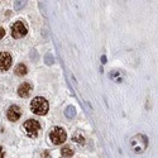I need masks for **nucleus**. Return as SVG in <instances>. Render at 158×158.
Here are the masks:
<instances>
[{
	"label": "nucleus",
	"mask_w": 158,
	"mask_h": 158,
	"mask_svg": "<svg viewBox=\"0 0 158 158\" xmlns=\"http://www.w3.org/2000/svg\"><path fill=\"white\" fill-rule=\"evenodd\" d=\"M24 129L27 131V134L31 137V138H35L39 133V129H41V125L39 123L34 119H29L24 123Z\"/></svg>",
	"instance_id": "nucleus-4"
},
{
	"label": "nucleus",
	"mask_w": 158,
	"mask_h": 158,
	"mask_svg": "<svg viewBox=\"0 0 158 158\" xmlns=\"http://www.w3.org/2000/svg\"><path fill=\"white\" fill-rule=\"evenodd\" d=\"M49 139L53 144H61L66 140V131L60 127H55L49 131Z\"/></svg>",
	"instance_id": "nucleus-3"
},
{
	"label": "nucleus",
	"mask_w": 158,
	"mask_h": 158,
	"mask_svg": "<svg viewBox=\"0 0 158 158\" xmlns=\"http://www.w3.org/2000/svg\"><path fill=\"white\" fill-rule=\"evenodd\" d=\"M31 93H32V85L29 82H23L18 89V94L20 98H28Z\"/></svg>",
	"instance_id": "nucleus-8"
},
{
	"label": "nucleus",
	"mask_w": 158,
	"mask_h": 158,
	"mask_svg": "<svg viewBox=\"0 0 158 158\" xmlns=\"http://www.w3.org/2000/svg\"><path fill=\"white\" fill-rule=\"evenodd\" d=\"M11 34L14 38H22L27 34V27L22 22H17L11 27Z\"/></svg>",
	"instance_id": "nucleus-5"
},
{
	"label": "nucleus",
	"mask_w": 158,
	"mask_h": 158,
	"mask_svg": "<svg viewBox=\"0 0 158 158\" xmlns=\"http://www.w3.org/2000/svg\"><path fill=\"white\" fill-rule=\"evenodd\" d=\"M72 140L76 142L77 144H80V146H84L85 144V137L82 134H80V133H75L72 135Z\"/></svg>",
	"instance_id": "nucleus-10"
},
{
	"label": "nucleus",
	"mask_w": 158,
	"mask_h": 158,
	"mask_svg": "<svg viewBox=\"0 0 158 158\" xmlns=\"http://www.w3.org/2000/svg\"><path fill=\"white\" fill-rule=\"evenodd\" d=\"M0 158H4V151L2 147H0Z\"/></svg>",
	"instance_id": "nucleus-16"
},
{
	"label": "nucleus",
	"mask_w": 158,
	"mask_h": 158,
	"mask_svg": "<svg viewBox=\"0 0 158 158\" xmlns=\"http://www.w3.org/2000/svg\"><path fill=\"white\" fill-rule=\"evenodd\" d=\"M14 72H15L18 76H24L25 73L28 72V70H27V66L23 64V63H19V64L17 66V67H15Z\"/></svg>",
	"instance_id": "nucleus-9"
},
{
	"label": "nucleus",
	"mask_w": 158,
	"mask_h": 158,
	"mask_svg": "<svg viewBox=\"0 0 158 158\" xmlns=\"http://www.w3.org/2000/svg\"><path fill=\"white\" fill-rule=\"evenodd\" d=\"M130 147L134 153H143L148 147V138L144 134H137L130 139Z\"/></svg>",
	"instance_id": "nucleus-1"
},
{
	"label": "nucleus",
	"mask_w": 158,
	"mask_h": 158,
	"mask_svg": "<svg viewBox=\"0 0 158 158\" xmlns=\"http://www.w3.org/2000/svg\"><path fill=\"white\" fill-rule=\"evenodd\" d=\"M6 116L10 122H18L19 118L22 116V110L19 106H17V105H13V106H10L6 111Z\"/></svg>",
	"instance_id": "nucleus-7"
},
{
	"label": "nucleus",
	"mask_w": 158,
	"mask_h": 158,
	"mask_svg": "<svg viewBox=\"0 0 158 158\" xmlns=\"http://www.w3.org/2000/svg\"><path fill=\"white\" fill-rule=\"evenodd\" d=\"M24 5H25V2H18V3H15V9H20Z\"/></svg>",
	"instance_id": "nucleus-14"
},
{
	"label": "nucleus",
	"mask_w": 158,
	"mask_h": 158,
	"mask_svg": "<svg viewBox=\"0 0 158 158\" xmlns=\"http://www.w3.org/2000/svg\"><path fill=\"white\" fill-rule=\"evenodd\" d=\"M48 109H49V105L44 98H41V96L35 98L31 102V110L37 115H46L48 113Z\"/></svg>",
	"instance_id": "nucleus-2"
},
{
	"label": "nucleus",
	"mask_w": 158,
	"mask_h": 158,
	"mask_svg": "<svg viewBox=\"0 0 158 158\" xmlns=\"http://www.w3.org/2000/svg\"><path fill=\"white\" fill-rule=\"evenodd\" d=\"M4 34H5V31H4L3 28H0V39H2V38L4 37Z\"/></svg>",
	"instance_id": "nucleus-15"
},
{
	"label": "nucleus",
	"mask_w": 158,
	"mask_h": 158,
	"mask_svg": "<svg viewBox=\"0 0 158 158\" xmlns=\"http://www.w3.org/2000/svg\"><path fill=\"white\" fill-rule=\"evenodd\" d=\"M11 66V56L8 52H0V72L8 71Z\"/></svg>",
	"instance_id": "nucleus-6"
},
{
	"label": "nucleus",
	"mask_w": 158,
	"mask_h": 158,
	"mask_svg": "<svg viewBox=\"0 0 158 158\" xmlns=\"http://www.w3.org/2000/svg\"><path fill=\"white\" fill-rule=\"evenodd\" d=\"M61 154L63 158H70L73 156V151L70 148V147H63L62 151H61Z\"/></svg>",
	"instance_id": "nucleus-12"
},
{
	"label": "nucleus",
	"mask_w": 158,
	"mask_h": 158,
	"mask_svg": "<svg viewBox=\"0 0 158 158\" xmlns=\"http://www.w3.org/2000/svg\"><path fill=\"white\" fill-rule=\"evenodd\" d=\"M64 114H66V116H67V118L72 119V118H75V115H76V109L72 106V105H69L67 109L64 110Z\"/></svg>",
	"instance_id": "nucleus-11"
},
{
	"label": "nucleus",
	"mask_w": 158,
	"mask_h": 158,
	"mask_svg": "<svg viewBox=\"0 0 158 158\" xmlns=\"http://www.w3.org/2000/svg\"><path fill=\"white\" fill-rule=\"evenodd\" d=\"M44 60H46V63H48V64H52V63H53V57H52L49 53L46 56V58H44Z\"/></svg>",
	"instance_id": "nucleus-13"
}]
</instances>
